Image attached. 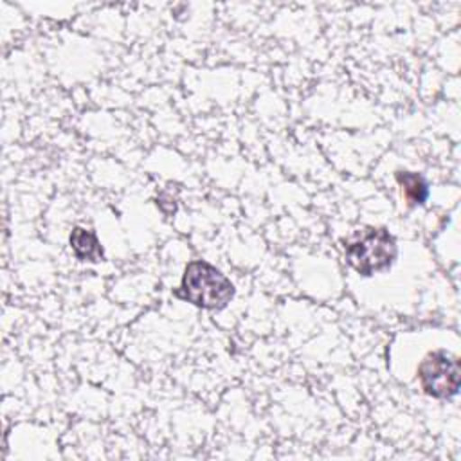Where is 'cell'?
<instances>
[{
    "label": "cell",
    "instance_id": "1",
    "mask_svg": "<svg viewBox=\"0 0 461 461\" xmlns=\"http://www.w3.org/2000/svg\"><path fill=\"white\" fill-rule=\"evenodd\" d=\"M176 295L205 310H221L234 297V285L203 259L187 263Z\"/></svg>",
    "mask_w": 461,
    "mask_h": 461
},
{
    "label": "cell",
    "instance_id": "2",
    "mask_svg": "<svg viewBox=\"0 0 461 461\" xmlns=\"http://www.w3.org/2000/svg\"><path fill=\"white\" fill-rule=\"evenodd\" d=\"M348 265L360 276H373L387 270L396 259L394 236L384 227H366L344 245Z\"/></svg>",
    "mask_w": 461,
    "mask_h": 461
},
{
    "label": "cell",
    "instance_id": "3",
    "mask_svg": "<svg viewBox=\"0 0 461 461\" xmlns=\"http://www.w3.org/2000/svg\"><path fill=\"white\" fill-rule=\"evenodd\" d=\"M418 380L425 394L441 400L452 398L459 391V362L445 349L432 351L420 362Z\"/></svg>",
    "mask_w": 461,
    "mask_h": 461
},
{
    "label": "cell",
    "instance_id": "4",
    "mask_svg": "<svg viewBox=\"0 0 461 461\" xmlns=\"http://www.w3.org/2000/svg\"><path fill=\"white\" fill-rule=\"evenodd\" d=\"M70 247L81 261H99L103 258V249L92 230L76 227L70 234Z\"/></svg>",
    "mask_w": 461,
    "mask_h": 461
},
{
    "label": "cell",
    "instance_id": "5",
    "mask_svg": "<svg viewBox=\"0 0 461 461\" xmlns=\"http://www.w3.org/2000/svg\"><path fill=\"white\" fill-rule=\"evenodd\" d=\"M396 182L400 184L409 205H421L429 196V187L425 178L414 171H398Z\"/></svg>",
    "mask_w": 461,
    "mask_h": 461
}]
</instances>
